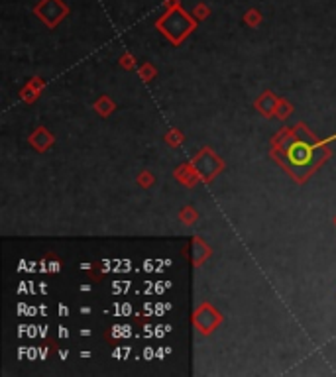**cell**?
Returning a JSON list of instances; mask_svg holds the SVG:
<instances>
[{"instance_id":"obj_1","label":"cell","mask_w":336,"mask_h":377,"mask_svg":"<svg viewBox=\"0 0 336 377\" xmlns=\"http://www.w3.org/2000/svg\"><path fill=\"white\" fill-rule=\"evenodd\" d=\"M55 8H61V2L59 0H44V4L38 8V12L44 16L45 22L49 24H55L59 18H61V14H65V12H55Z\"/></svg>"}]
</instances>
